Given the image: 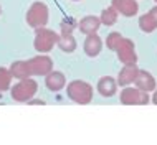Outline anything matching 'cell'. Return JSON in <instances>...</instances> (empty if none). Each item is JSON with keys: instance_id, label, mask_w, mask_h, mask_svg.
<instances>
[{"instance_id": "obj_1", "label": "cell", "mask_w": 157, "mask_h": 145, "mask_svg": "<svg viewBox=\"0 0 157 145\" xmlns=\"http://www.w3.org/2000/svg\"><path fill=\"white\" fill-rule=\"evenodd\" d=\"M66 94L73 102L76 104H90L93 101V86L86 81H81V79H75L68 84L66 87Z\"/></svg>"}, {"instance_id": "obj_2", "label": "cell", "mask_w": 157, "mask_h": 145, "mask_svg": "<svg viewBox=\"0 0 157 145\" xmlns=\"http://www.w3.org/2000/svg\"><path fill=\"white\" fill-rule=\"evenodd\" d=\"M60 40V35L53 30L41 27L35 30V40H33V46L38 53H48L55 48V45Z\"/></svg>"}, {"instance_id": "obj_3", "label": "cell", "mask_w": 157, "mask_h": 145, "mask_svg": "<svg viewBox=\"0 0 157 145\" xmlns=\"http://www.w3.org/2000/svg\"><path fill=\"white\" fill-rule=\"evenodd\" d=\"M36 91H38L36 81L27 78V79H20L10 89V94H12V99L17 102H30L33 99V96L36 94Z\"/></svg>"}, {"instance_id": "obj_4", "label": "cell", "mask_w": 157, "mask_h": 145, "mask_svg": "<svg viewBox=\"0 0 157 145\" xmlns=\"http://www.w3.org/2000/svg\"><path fill=\"white\" fill-rule=\"evenodd\" d=\"M48 17H50V10L46 7V3L43 2H33L30 8L27 12V23L28 27L32 28H41V27H46L48 23Z\"/></svg>"}, {"instance_id": "obj_5", "label": "cell", "mask_w": 157, "mask_h": 145, "mask_svg": "<svg viewBox=\"0 0 157 145\" xmlns=\"http://www.w3.org/2000/svg\"><path fill=\"white\" fill-rule=\"evenodd\" d=\"M119 101H121V104H124V106H147L151 99H149V94H147V92H144L137 87L126 86L121 91Z\"/></svg>"}, {"instance_id": "obj_6", "label": "cell", "mask_w": 157, "mask_h": 145, "mask_svg": "<svg viewBox=\"0 0 157 145\" xmlns=\"http://www.w3.org/2000/svg\"><path fill=\"white\" fill-rule=\"evenodd\" d=\"M28 68L33 76H46L53 71V59L46 54H38L28 59Z\"/></svg>"}, {"instance_id": "obj_7", "label": "cell", "mask_w": 157, "mask_h": 145, "mask_svg": "<svg viewBox=\"0 0 157 145\" xmlns=\"http://www.w3.org/2000/svg\"><path fill=\"white\" fill-rule=\"evenodd\" d=\"M116 53L119 61L124 63V65H136L137 63V53H136L134 41L131 38H122L121 43L116 48Z\"/></svg>"}, {"instance_id": "obj_8", "label": "cell", "mask_w": 157, "mask_h": 145, "mask_svg": "<svg viewBox=\"0 0 157 145\" xmlns=\"http://www.w3.org/2000/svg\"><path fill=\"white\" fill-rule=\"evenodd\" d=\"M111 7L122 17H134L139 10L137 0H111Z\"/></svg>"}, {"instance_id": "obj_9", "label": "cell", "mask_w": 157, "mask_h": 145, "mask_svg": "<svg viewBox=\"0 0 157 145\" xmlns=\"http://www.w3.org/2000/svg\"><path fill=\"white\" fill-rule=\"evenodd\" d=\"M45 86L52 92H58L66 86V76L61 71H52L45 76Z\"/></svg>"}, {"instance_id": "obj_10", "label": "cell", "mask_w": 157, "mask_h": 145, "mask_svg": "<svg viewBox=\"0 0 157 145\" xmlns=\"http://www.w3.org/2000/svg\"><path fill=\"white\" fill-rule=\"evenodd\" d=\"M134 83H136V87L141 89V91H144V92H151V91L155 89V78L146 69H139Z\"/></svg>"}, {"instance_id": "obj_11", "label": "cell", "mask_w": 157, "mask_h": 145, "mask_svg": "<svg viewBox=\"0 0 157 145\" xmlns=\"http://www.w3.org/2000/svg\"><path fill=\"white\" fill-rule=\"evenodd\" d=\"M83 50H84V53H86L90 58H96L98 54L101 53V50H103V40H101V36H98L96 33L86 35Z\"/></svg>"}, {"instance_id": "obj_12", "label": "cell", "mask_w": 157, "mask_h": 145, "mask_svg": "<svg viewBox=\"0 0 157 145\" xmlns=\"http://www.w3.org/2000/svg\"><path fill=\"white\" fill-rule=\"evenodd\" d=\"M96 89L103 97H113L117 91V83L114 78H111V76H103V78L98 81Z\"/></svg>"}, {"instance_id": "obj_13", "label": "cell", "mask_w": 157, "mask_h": 145, "mask_svg": "<svg viewBox=\"0 0 157 145\" xmlns=\"http://www.w3.org/2000/svg\"><path fill=\"white\" fill-rule=\"evenodd\" d=\"M99 27H101V20L99 17H94V15L83 17L78 22V28L83 35H93V33H96L99 30Z\"/></svg>"}, {"instance_id": "obj_14", "label": "cell", "mask_w": 157, "mask_h": 145, "mask_svg": "<svg viewBox=\"0 0 157 145\" xmlns=\"http://www.w3.org/2000/svg\"><path fill=\"white\" fill-rule=\"evenodd\" d=\"M137 72H139V68L136 65H126L119 71V74H117V81H116V83L119 84V86H124V87L129 86L131 83H134Z\"/></svg>"}, {"instance_id": "obj_15", "label": "cell", "mask_w": 157, "mask_h": 145, "mask_svg": "<svg viewBox=\"0 0 157 145\" xmlns=\"http://www.w3.org/2000/svg\"><path fill=\"white\" fill-rule=\"evenodd\" d=\"M10 74H12V78H15V79H27V78H30V68H28V61H15V63H12L10 65Z\"/></svg>"}, {"instance_id": "obj_16", "label": "cell", "mask_w": 157, "mask_h": 145, "mask_svg": "<svg viewBox=\"0 0 157 145\" xmlns=\"http://www.w3.org/2000/svg\"><path fill=\"white\" fill-rule=\"evenodd\" d=\"M58 48H60L63 53H73V51L76 50V46H78V43H76L75 36L73 35H68V36H60V40H58Z\"/></svg>"}, {"instance_id": "obj_17", "label": "cell", "mask_w": 157, "mask_h": 145, "mask_svg": "<svg viewBox=\"0 0 157 145\" xmlns=\"http://www.w3.org/2000/svg\"><path fill=\"white\" fill-rule=\"evenodd\" d=\"M117 17H119V13H117L113 7H108V8H104V10L101 12L99 20H101L103 25H106V27H111V25H114L117 22Z\"/></svg>"}, {"instance_id": "obj_18", "label": "cell", "mask_w": 157, "mask_h": 145, "mask_svg": "<svg viewBox=\"0 0 157 145\" xmlns=\"http://www.w3.org/2000/svg\"><path fill=\"white\" fill-rule=\"evenodd\" d=\"M139 27H141V30L144 33H152L157 28V22L154 20V17L151 13H146L139 18Z\"/></svg>"}, {"instance_id": "obj_19", "label": "cell", "mask_w": 157, "mask_h": 145, "mask_svg": "<svg viewBox=\"0 0 157 145\" xmlns=\"http://www.w3.org/2000/svg\"><path fill=\"white\" fill-rule=\"evenodd\" d=\"M12 83V74L7 68H0V92L7 91Z\"/></svg>"}, {"instance_id": "obj_20", "label": "cell", "mask_w": 157, "mask_h": 145, "mask_svg": "<svg viewBox=\"0 0 157 145\" xmlns=\"http://www.w3.org/2000/svg\"><path fill=\"white\" fill-rule=\"evenodd\" d=\"M61 36H68V35H73V30L78 27L75 18H65L61 22Z\"/></svg>"}, {"instance_id": "obj_21", "label": "cell", "mask_w": 157, "mask_h": 145, "mask_svg": "<svg viewBox=\"0 0 157 145\" xmlns=\"http://www.w3.org/2000/svg\"><path fill=\"white\" fill-rule=\"evenodd\" d=\"M121 40H122L121 33H117V32H111V33L108 35V38H106V45H108V48H109V50L116 51L117 45L121 43Z\"/></svg>"}, {"instance_id": "obj_22", "label": "cell", "mask_w": 157, "mask_h": 145, "mask_svg": "<svg viewBox=\"0 0 157 145\" xmlns=\"http://www.w3.org/2000/svg\"><path fill=\"white\" fill-rule=\"evenodd\" d=\"M149 13H151L152 17H154V20H155V22H157V5L151 8V10H149Z\"/></svg>"}, {"instance_id": "obj_23", "label": "cell", "mask_w": 157, "mask_h": 145, "mask_svg": "<svg viewBox=\"0 0 157 145\" xmlns=\"http://www.w3.org/2000/svg\"><path fill=\"white\" fill-rule=\"evenodd\" d=\"M154 91H155V92H154V96H152V102L157 106V89H154Z\"/></svg>"}, {"instance_id": "obj_24", "label": "cell", "mask_w": 157, "mask_h": 145, "mask_svg": "<svg viewBox=\"0 0 157 145\" xmlns=\"http://www.w3.org/2000/svg\"><path fill=\"white\" fill-rule=\"evenodd\" d=\"M73 2H79V0H73Z\"/></svg>"}, {"instance_id": "obj_25", "label": "cell", "mask_w": 157, "mask_h": 145, "mask_svg": "<svg viewBox=\"0 0 157 145\" xmlns=\"http://www.w3.org/2000/svg\"><path fill=\"white\" fill-rule=\"evenodd\" d=\"M0 13H2V8H0Z\"/></svg>"}, {"instance_id": "obj_26", "label": "cell", "mask_w": 157, "mask_h": 145, "mask_svg": "<svg viewBox=\"0 0 157 145\" xmlns=\"http://www.w3.org/2000/svg\"><path fill=\"white\" fill-rule=\"evenodd\" d=\"M155 2H157V0H155Z\"/></svg>"}]
</instances>
